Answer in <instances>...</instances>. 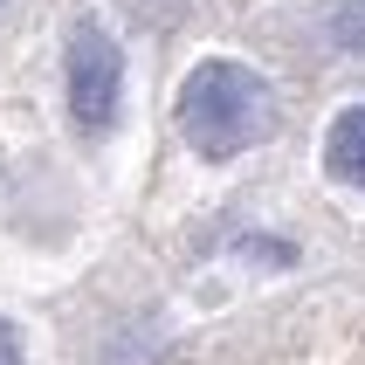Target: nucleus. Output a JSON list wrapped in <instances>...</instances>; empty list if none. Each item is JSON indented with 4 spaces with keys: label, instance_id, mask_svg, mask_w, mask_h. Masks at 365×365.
<instances>
[{
    "label": "nucleus",
    "instance_id": "nucleus-4",
    "mask_svg": "<svg viewBox=\"0 0 365 365\" xmlns=\"http://www.w3.org/2000/svg\"><path fill=\"white\" fill-rule=\"evenodd\" d=\"M331 41L345 56H365V0H338L331 7Z\"/></svg>",
    "mask_w": 365,
    "mask_h": 365
},
{
    "label": "nucleus",
    "instance_id": "nucleus-3",
    "mask_svg": "<svg viewBox=\"0 0 365 365\" xmlns=\"http://www.w3.org/2000/svg\"><path fill=\"white\" fill-rule=\"evenodd\" d=\"M324 180L345 186V193H365V103L338 110L324 131Z\"/></svg>",
    "mask_w": 365,
    "mask_h": 365
},
{
    "label": "nucleus",
    "instance_id": "nucleus-5",
    "mask_svg": "<svg viewBox=\"0 0 365 365\" xmlns=\"http://www.w3.org/2000/svg\"><path fill=\"white\" fill-rule=\"evenodd\" d=\"M0 365H28V345H21V331L0 317Z\"/></svg>",
    "mask_w": 365,
    "mask_h": 365
},
{
    "label": "nucleus",
    "instance_id": "nucleus-2",
    "mask_svg": "<svg viewBox=\"0 0 365 365\" xmlns=\"http://www.w3.org/2000/svg\"><path fill=\"white\" fill-rule=\"evenodd\" d=\"M62 90H69V118L76 131L103 138L124 110V48L110 41L103 21H76L69 28V56H62Z\"/></svg>",
    "mask_w": 365,
    "mask_h": 365
},
{
    "label": "nucleus",
    "instance_id": "nucleus-1",
    "mask_svg": "<svg viewBox=\"0 0 365 365\" xmlns=\"http://www.w3.org/2000/svg\"><path fill=\"white\" fill-rule=\"evenodd\" d=\"M173 118H180V138L193 159L227 165L283 131V103H276V83L262 69H248L235 56H207L186 69Z\"/></svg>",
    "mask_w": 365,
    "mask_h": 365
}]
</instances>
